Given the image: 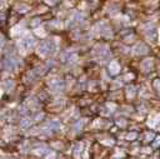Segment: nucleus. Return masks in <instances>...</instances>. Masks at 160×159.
<instances>
[{
	"label": "nucleus",
	"instance_id": "2eb2a0df",
	"mask_svg": "<svg viewBox=\"0 0 160 159\" xmlns=\"http://www.w3.org/2000/svg\"><path fill=\"white\" fill-rule=\"evenodd\" d=\"M35 32H36V34H38V35H41V36H44V35H45V33H44L41 29H36Z\"/></svg>",
	"mask_w": 160,
	"mask_h": 159
},
{
	"label": "nucleus",
	"instance_id": "9b49d317",
	"mask_svg": "<svg viewBox=\"0 0 160 159\" xmlns=\"http://www.w3.org/2000/svg\"><path fill=\"white\" fill-rule=\"evenodd\" d=\"M13 86H14V82L10 80V79H8V80H5L3 83V88L6 89V90H11V89H13Z\"/></svg>",
	"mask_w": 160,
	"mask_h": 159
},
{
	"label": "nucleus",
	"instance_id": "423d86ee",
	"mask_svg": "<svg viewBox=\"0 0 160 159\" xmlns=\"http://www.w3.org/2000/svg\"><path fill=\"white\" fill-rule=\"evenodd\" d=\"M134 53H135L136 55L146 54V53H148V48H146V45H145V44H143V43L136 44V45H135V48H134Z\"/></svg>",
	"mask_w": 160,
	"mask_h": 159
},
{
	"label": "nucleus",
	"instance_id": "a211bd4d",
	"mask_svg": "<svg viewBox=\"0 0 160 159\" xmlns=\"http://www.w3.org/2000/svg\"><path fill=\"white\" fill-rule=\"evenodd\" d=\"M48 4H54V3H56V0H45Z\"/></svg>",
	"mask_w": 160,
	"mask_h": 159
},
{
	"label": "nucleus",
	"instance_id": "f3484780",
	"mask_svg": "<svg viewBox=\"0 0 160 159\" xmlns=\"http://www.w3.org/2000/svg\"><path fill=\"white\" fill-rule=\"evenodd\" d=\"M155 139H157V140H155V142H154V147H158V145L160 144V137H158V138H155Z\"/></svg>",
	"mask_w": 160,
	"mask_h": 159
},
{
	"label": "nucleus",
	"instance_id": "ddd939ff",
	"mask_svg": "<svg viewBox=\"0 0 160 159\" xmlns=\"http://www.w3.org/2000/svg\"><path fill=\"white\" fill-rule=\"evenodd\" d=\"M134 94H135V90H134V88H133V86L128 88V97L133 98V97H134Z\"/></svg>",
	"mask_w": 160,
	"mask_h": 159
},
{
	"label": "nucleus",
	"instance_id": "6ab92c4d",
	"mask_svg": "<svg viewBox=\"0 0 160 159\" xmlns=\"http://www.w3.org/2000/svg\"><path fill=\"white\" fill-rule=\"evenodd\" d=\"M159 71H160V64H159Z\"/></svg>",
	"mask_w": 160,
	"mask_h": 159
},
{
	"label": "nucleus",
	"instance_id": "4468645a",
	"mask_svg": "<svg viewBox=\"0 0 160 159\" xmlns=\"http://www.w3.org/2000/svg\"><path fill=\"white\" fill-rule=\"evenodd\" d=\"M126 138L129 139V140H133L134 138H136V133H130V134H128Z\"/></svg>",
	"mask_w": 160,
	"mask_h": 159
},
{
	"label": "nucleus",
	"instance_id": "f03ea898",
	"mask_svg": "<svg viewBox=\"0 0 160 159\" xmlns=\"http://www.w3.org/2000/svg\"><path fill=\"white\" fill-rule=\"evenodd\" d=\"M34 45H35V40H34V38L30 35V34H26L20 39L19 41V47L23 49V51H26V50H30Z\"/></svg>",
	"mask_w": 160,
	"mask_h": 159
},
{
	"label": "nucleus",
	"instance_id": "9d476101",
	"mask_svg": "<svg viewBox=\"0 0 160 159\" xmlns=\"http://www.w3.org/2000/svg\"><path fill=\"white\" fill-rule=\"evenodd\" d=\"M151 66H153V60H151V59H146V60H144V62L142 63V69L144 71H150Z\"/></svg>",
	"mask_w": 160,
	"mask_h": 159
},
{
	"label": "nucleus",
	"instance_id": "7ed1b4c3",
	"mask_svg": "<svg viewBox=\"0 0 160 159\" xmlns=\"http://www.w3.org/2000/svg\"><path fill=\"white\" fill-rule=\"evenodd\" d=\"M48 84L54 92H58V90H62L64 88V83L60 78H51L50 80L48 82Z\"/></svg>",
	"mask_w": 160,
	"mask_h": 159
},
{
	"label": "nucleus",
	"instance_id": "f257e3e1",
	"mask_svg": "<svg viewBox=\"0 0 160 159\" xmlns=\"http://www.w3.org/2000/svg\"><path fill=\"white\" fill-rule=\"evenodd\" d=\"M56 50V43L54 40H46L44 43H41L38 48V53L41 55V56H49V55H53Z\"/></svg>",
	"mask_w": 160,
	"mask_h": 159
},
{
	"label": "nucleus",
	"instance_id": "dca6fc26",
	"mask_svg": "<svg viewBox=\"0 0 160 159\" xmlns=\"http://www.w3.org/2000/svg\"><path fill=\"white\" fill-rule=\"evenodd\" d=\"M155 88H157V89L159 90V92H160V79H159V80L155 82Z\"/></svg>",
	"mask_w": 160,
	"mask_h": 159
},
{
	"label": "nucleus",
	"instance_id": "1a4fd4ad",
	"mask_svg": "<svg viewBox=\"0 0 160 159\" xmlns=\"http://www.w3.org/2000/svg\"><path fill=\"white\" fill-rule=\"evenodd\" d=\"M119 70H120V65L115 62V60H113V62L109 64V73L115 75V74L119 73Z\"/></svg>",
	"mask_w": 160,
	"mask_h": 159
},
{
	"label": "nucleus",
	"instance_id": "39448f33",
	"mask_svg": "<svg viewBox=\"0 0 160 159\" xmlns=\"http://www.w3.org/2000/svg\"><path fill=\"white\" fill-rule=\"evenodd\" d=\"M43 129L46 132V133H53V132H56V130L60 129V123L56 122V120H53V122L48 123L43 128Z\"/></svg>",
	"mask_w": 160,
	"mask_h": 159
},
{
	"label": "nucleus",
	"instance_id": "0eeeda50",
	"mask_svg": "<svg viewBox=\"0 0 160 159\" xmlns=\"http://www.w3.org/2000/svg\"><path fill=\"white\" fill-rule=\"evenodd\" d=\"M83 14H79V13H75L74 15H73V18L70 19L69 21H68V26H74L77 23H79V21H81L83 20Z\"/></svg>",
	"mask_w": 160,
	"mask_h": 159
},
{
	"label": "nucleus",
	"instance_id": "20e7f679",
	"mask_svg": "<svg viewBox=\"0 0 160 159\" xmlns=\"http://www.w3.org/2000/svg\"><path fill=\"white\" fill-rule=\"evenodd\" d=\"M3 66H4V69L5 70H14L15 68L18 66V62H16V59L13 58V56H9V58H6V59H4V62H3Z\"/></svg>",
	"mask_w": 160,
	"mask_h": 159
},
{
	"label": "nucleus",
	"instance_id": "f8f14e48",
	"mask_svg": "<svg viewBox=\"0 0 160 159\" xmlns=\"http://www.w3.org/2000/svg\"><path fill=\"white\" fill-rule=\"evenodd\" d=\"M81 149H83V144H81V143H79V144L75 145V150H74L75 157H79L80 156V153H81Z\"/></svg>",
	"mask_w": 160,
	"mask_h": 159
},
{
	"label": "nucleus",
	"instance_id": "aec40b11",
	"mask_svg": "<svg viewBox=\"0 0 160 159\" xmlns=\"http://www.w3.org/2000/svg\"><path fill=\"white\" fill-rule=\"evenodd\" d=\"M159 34H160V30H159Z\"/></svg>",
	"mask_w": 160,
	"mask_h": 159
},
{
	"label": "nucleus",
	"instance_id": "6e6552de",
	"mask_svg": "<svg viewBox=\"0 0 160 159\" xmlns=\"http://www.w3.org/2000/svg\"><path fill=\"white\" fill-rule=\"evenodd\" d=\"M63 60H64L65 63L71 64V63H74L75 60H77V54H75V53H70V51H68V53H65V54H64Z\"/></svg>",
	"mask_w": 160,
	"mask_h": 159
}]
</instances>
